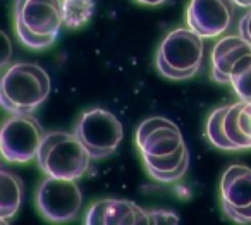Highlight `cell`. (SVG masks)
<instances>
[{"mask_svg": "<svg viewBox=\"0 0 251 225\" xmlns=\"http://www.w3.org/2000/svg\"><path fill=\"white\" fill-rule=\"evenodd\" d=\"M49 93L50 77L36 64H14L5 71L0 84L2 107L11 114H31Z\"/></svg>", "mask_w": 251, "mask_h": 225, "instance_id": "cell-1", "label": "cell"}, {"mask_svg": "<svg viewBox=\"0 0 251 225\" xmlns=\"http://www.w3.org/2000/svg\"><path fill=\"white\" fill-rule=\"evenodd\" d=\"M16 31L25 45L45 49L64 25L62 0H16Z\"/></svg>", "mask_w": 251, "mask_h": 225, "instance_id": "cell-2", "label": "cell"}, {"mask_svg": "<svg viewBox=\"0 0 251 225\" xmlns=\"http://www.w3.org/2000/svg\"><path fill=\"white\" fill-rule=\"evenodd\" d=\"M36 160L47 175L76 180L88 170L91 155L76 134L50 132L43 138Z\"/></svg>", "mask_w": 251, "mask_h": 225, "instance_id": "cell-3", "label": "cell"}, {"mask_svg": "<svg viewBox=\"0 0 251 225\" xmlns=\"http://www.w3.org/2000/svg\"><path fill=\"white\" fill-rule=\"evenodd\" d=\"M203 36L191 28L171 31L157 52V67L165 77L176 81L189 79L200 71L203 60Z\"/></svg>", "mask_w": 251, "mask_h": 225, "instance_id": "cell-4", "label": "cell"}, {"mask_svg": "<svg viewBox=\"0 0 251 225\" xmlns=\"http://www.w3.org/2000/svg\"><path fill=\"white\" fill-rule=\"evenodd\" d=\"M43 138L42 125L31 114H14L2 125L0 151L7 162L28 163L38 156Z\"/></svg>", "mask_w": 251, "mask_h": 225, "instance_id": "cell-5", "label": "cell"}, {"mask_svg": "<svg viewBox=\"0 0 251 225\" xmlns=\"http://www.w3.org/2000/svg\"><path fill=\"white\" fill-rule=\"evenodd\" d=\"M74 134L86 146L91 158H105L117 150L124 131L114 114L103 108H93L81 115Z\"/></svg>", "mask_w": 251, "mask_h": 225, "instance_id": "cell-6", "label": "cell"}, {"mask_svg": "<svg viewBox=\"0 0 251 225\" xmlns=\"http://www.w3.org/2000/svg\"><path fill=\"white\" fill-rule=\"evenodd\" d=\"M83 204V194L74 179L47 177L36 193V206L50 222L62 224L77 217Z\"/></svg>", "mask_w": 251, "mask_h": 225, "instance_id": "cell-7", "label": "cell"}, {"mask_svg": "<svg viewBox=\"0 0 251 225\" xmlns=\"http://www.w3.org/2000/svg\"><path fill=\"white\" fill-rule=\"evenodd\" d=\"M234 0H191L186 12L188 28L203 38H215L229 29Z\"/></svg>", "mask_w": 251, "mask_h": 225, "instance_id": "cell-8", "label": "cell"}, {"mask_svg": "<svg viewBox=\"0 0 251 225\" xmlns=\"http://www.w3.org/2000/svg\"><path fill=\"white\" fill-rule=\"evenodd\" d=\"M136 143L141 156H165L184 146L179 127L164 117H151L141 122L136 131Z\"/></svg>", "mask_w": 251, "mask_h": 225, "instance_id": "cell-9", "label": "cell"}, {"mask_svg": "<svg viewBox=\"0 0 251 225\" xmlns=\"http://www.w3.org/2000/svg\"><path fill=\"white\" fill-rule=\"evenodd\" d=\"M84 224L88 225H145L150 224L148 211L126 200H100L88 210Z\"/></svg>", "mask_w": 251, "mask_h": 225, "instance_id": "cell-10", "label": "cell"}, {"mask_svg": "<svg viewBox=\"0 0 251 225\" xmlns=\"http://www.w3.org/2000/svg\"><path fill=\"white\" fill-rule=\"evenodd\" d=\"M251 53V43L243 36H224L212 50V77L217 83H229L232 69L244 55Z\"/></svg>", "mask_w": 251, "mask_h": 225, "instance_id": "cell-11", "label": "cell"}, {"mask_svg": "<svg viewBox=\"0 0 251 225\" xmlns=\"http://www.w3.org/2000/svg\"><path fill=\"white\" fill-rule=\"evenodd\" d=\"M222 206L244 208L251 204V169L232 165L224 172L220 182Z\"/></svg>", "mask_w": 251, "mask_h": 225, "instance_id": "cell-12", "label": "cell"}, {"mask_svg": "<svg viewBox=\"0 0 251 225\" xmlns=\"http://www.w3.org/2000/svg\"><path fill=\"white\" fill-rule=\"evenodd\" d=\"M147 170L155 180L160 182H174L179 180L186 174L189 165V151L188 148L181 146L177 151L165 156H143Z\"/></svg>", "mask_w": 251, "mask_h": 225, "instance_id": "cell-13", "label": "cell"}, {"mask_svg": "<svg viewBox=\"0 0 251 225\" xmlns=\"http://www.w3.org/2000/svg\"><path fill=\"white\" fill-rule=\"evenodd\" d=\"M25 193L21 177L9 172L5 167L0 169V220L7 222L18 213Z\"/></svg>", "mask_w": 251, "mask_h": 225, "instance_id": "cell-14", "label": "cell"}, {"mask_svg": "<svg viewBox=\"0 0 251 225\" xmlns=\"http://www.w3.org/2000/svg\"><path fill=\"white\" fill-rule=\"evenodd\" d=\"M244 101H237L234 105H229L226 110V117H224V131L230 143L234 145L236 150H248L251 148V138L244 132L243 125H241V108H243Z\"/></svg>", "mask_w": 251, "mask_h": 225, "instance_id": "cell-15", "label": "cell"}, {"mask_svg": "<svg viewBox=\"0 0 251 225\" xmlns=\"http://www.w3.org/2000/svg\"><path fill=\"white\" fill-rule=\"evenodd\" d=\"M95 11V0H62L64 25L67 28H81L91 19Z\"/></svg>", "mask_w": 251, "mask_h": 225, "instance_id": "cell-16", "label": "cell"}, {"mask_svg": "<svg viewBox=\"0 0 251 225\" xmlns=\"http://www.w3.org/2000/svg\"><path fill=\"white\" fill-rule=\"evenodd\" d=\"M230 86L234 88L239 100L251 103V53L244 55L234 66L230 74Z\"/></svg>", "mask_w": 251, "mask_h": 225, "instance_id": "cell-17", "label": "cell"}, {"mask_svg": "<svg viewBox=\"0 0 251 225\" xmlns=\"http://www.w3.org/2000/svg\"><path fill=\"white\" fill-rule=\"evenodd\" d=\"M227 107H220L212 112V115L206 121V138L215 148L220 150H236L232 143L227 139L224 131V117H226Z\"/></svg>", "mask_w": 251, "mask_h": 225, "instance_id": "cell-18", "label": "cell"}, {"mask_svg": "<svg viewBox=\"0 0 251 225\" xmlns=\"http://www.w3.org/2000/svg\"><path fill=\"white\" fill-rule=\"evenodd\" d=\"M226 215L230 220L237 222V224H251V204L244 208H232V206H222Z\"/></svg>", "mask_w": 251, "mask_h": 225, "instance_id": "cell-19", "label": "cell"}, {"mask_svg": "<svg viewBox=\"0 0 251 225\" xmlns=\"http://www.w3.org/2000/svg\"><path fill=\"white\" fill-rule=\"evenodd\" d=\"M148 217H150V224H179V218L165 210H151L148 211Z\"/></svg>", "mask_w": 251, "mask_h": 225, "instance_id": "cell-20", "label": "cell"}, {"mask_svg": "<svg viewBox=\"0 0 251 225\" xmlns=\"http://www.w3.org/2000/svg\"><path fill=\"white\" fill-rule=\"evenodd\" d=\"M239 35L243 36L246 42L251 43V11L248 12V14H244L243 19H241V23H239Z\"/></svg>", "mask_w": 251, "mask_h": 225, "instance_id": "cell-21", "label": "cell"}, {"mask_svg": "<svg viewBox=\"0 0 251 225\" xmlns=\"http://www.w3.org/2000/svg\"><path fill=\"white\" fill-rule=\"evenodd\" d=\"M0 36H2V40H4V43H5V52H4V57H2V66H5L7 60H9V57H11V40L7 38L5 33H2Z\"/></svg>", "mask_w": 251, "mask_h": 225, "instance_id": "cell-22", "label": "cell"}, {"mask_svg": "<svg viewBox=\"0 0 251 225\" xmlns=\"http://www.w3.org/2000/svg\"><path fill=\"white\" fill-rule=\"evenodd\" d=\"M138 2L145 5H160V4H164L165 0H138Z\"/></svg>", "mask_w": 251, "mask_h": 225, "instance_id": "cell-23", "label": "cell"}, {"mask_svg": "<svg viewBox=\"0 0 251 225\" xmlns=\"http://www.w3.org/2000/svg\"><path fill=\"white\" fill-rule=\"evenodd\" d=\"M234 4L239 5V7L248 9V7H251V0H234Z\"/></svg>", "mask_w": 251, "mask_h": 225, "instance_id": "cell-24", "label": "cell"}, {"mask_svg": "<svg viewBox=\"0 0 251 225\" xmlns=\"http://www.w3.org/2000/svg\"><path fill=\"white\" fill-rule=\"evenodd\" d=\"M248 110H250V115H251V103H248Z\"/></svg>", "mask_w": 251, "mask_h": 225, "instance_id": "cell-25", "label": "cell"}]
</instances>
